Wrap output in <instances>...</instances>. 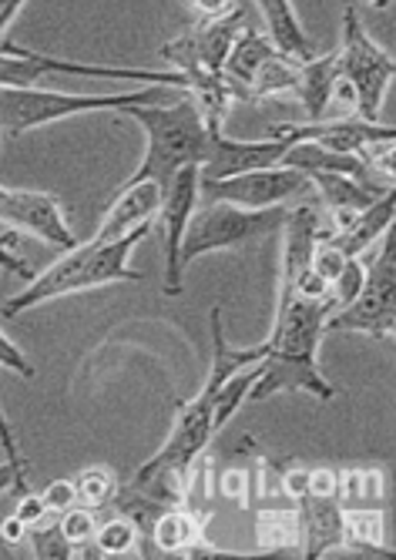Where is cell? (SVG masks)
<instances>
[{"mask_svg":"<svg viewBox=\"0 0 396 560\" xmlns=\"http://www.w3.org/2000/svg\"><path fill=\"white\" fill-rule=\"evenodd\" d=\"M0 366L11 370V373H18V376H24V380H34V363L27 360L24 349H21L4 329H0ZM0 450H4V460H11V464H18V467H27V460L21 456L18 436H14V430H11L4 410H0Z\"/></svg>","mask_w":396,"mask_h":560,"instance_id":"cell-27","label":"cell"},{"mask_svg":"<svg viewBox=\"0 0 396 560\" xmlns=\"http://www.w3.org/2000/svg\"><path fill=\"white\" fill-rule=\"evenodd\" d=\"M339 490V474L329 470V467H319V470H310V493L313 497H336Z\"/></svg>","mask_w":396,"mask_h":560,"instance_id":"cell-38","label":"cell"},{"mask_svg":"<svg viewBox=\"0 0 396 560\" xmlns=\"http://www.w3.org/2000/svg\"><path fill=\"white\" fill-rule=\"evenodd\" d=\"M74 497L88 511H102V506H112V500L118 497V477L112 467L97 464V467H84L74 480Z\"/></svg>","mask_w":396,"mask_h":560,"instance_id":"cell-28","label":"cell"},{"mask_svg":"<svg viewBox=\"0 0 396 560\" xmlns=\"http://www.w3.org/2000/svg\"><path fill=\"white\" fill-rule=\"evenodd\" d=\"M24 4H27V0H0V37L11 31V24L18 21Z\"/></svg>","mask_w":396,"mask_h":560,"instance_id":"cell-44","label":"cell"},{"mask_svg":"<svg viewBox=\"0 0 396 560\" xmlns=\"http://www.w3.org/2000/svg\"><path fill=\"white\" fill-rule=\"evenodd\" d=\"M242 27H245V14L238 8L225 18L198 21L195 27H188L175 40L162 44L159 58L168 65V71H178L185 78V94H191L206 81L222 78L225 55H229V47Z\"/></svg>","mask_w":396,"mask_h":560,"instance_id":"cell-8","label":"cell"},{"mask_svg":"<svg viewBox=\"0 0 396 560\" xmlns=\"http://www.w3.org/2000/svg\"><path fill=\"white\" fill-rule=\"evenodd\" d=\"M27 540L34 547V557L40 560H71L74 557V544L65 537L61 524H34L27 530Z\"/></svg>","mask_w":396,"mask_h":560,"instance_id":"cell-31","label":"cell"},{"mask_svg":"<svg viewBox=\"0 0 396 560\" xmlns=\"http://www.w3.org/2000/svg\"><path fill=\"white\" fill-rule=\"evenodd\" d=\"M0 138H4V135H0Z\"/></svg>","mask_w":396,"mask_h":560,"instance_id":"cell-46","label":"cell"},{"mask_svg":"<svg viewBox=\"0 0 396 560\" xmlns=\"http://www.w3.org/2000/svg\"><path fill=\"white\" fill-rule=\"evenodd\" d=\"M198 206V165H188L182 168L168 188H165V198H162V212L155 222H162L165 229V295L168 299H178L182 289H185V272L178 269V245H182V235H185V225H188V215L195 212Z\"/></svg>","mask_w":396,"mask_h":560,"instance_id":"cell-12","label":"cell"},{"mask_svg":"<svg viewBox=\"0 0 396 560\" xmlns=\"http://www.w3.org/2000/svg\"><path fill=\"white\" fill-rule=\"evenodd\" d=\"M11 487L27 490V467H18V464L4 460V464H0V493H8Z\"/></svg>","mask_w":396,"mask_h":560,"instance_id":"cell-41","label":"cell"},{"mask_svg":"<svg viewBox=\"0 0 396 560\" xmlns=\"http://www.w3.org/2000/svg\"><path fill=\"white\" fill-rule=\"evenodd\" d=\"M336 58L339 81L353 97V112L366 121H380L386 91L396 78V61L386 47L370 37L353 4L342 11V40L336 47Z\"/></svg>","mask_w":396,"mask_h":560,"instance_id":"cell-5","label":"cell"},{"mask_svg":"<svg viewBox=\"0 0 396 560\" xmlns=\"http://www.w3.org/2000/svg\"><path fill=\"white\" fill-rule=\"evenodd\" d=\"M282 165L289 168H300L306 175H316V172H333V175H350V178H360L366 185H380V188H393L386 182H380L357 155H339V151H329L316 141H292L282 155Z\"/></svg>","mask_w":396,"mask_h":560,"instance_id":"cell-21","label":"cell"},{"mask_svg":"<svg viewBox=\"0 0 396 560\" xmlns=\"http://www.w3.org/2000/svg\"><path fill=\"white\" fill-rule=\"evenodd\" d=\"M162 84H141L128 91L105 94H68L51 88H0V135L21 138L34 128L55 125L65 118L91 115V112H121L128 105H155L165 97Z\"/></svg>","mask_w":396,"mask_h":560,"instance_id":"cell-3","label":"cell"},{"mask_svg":"<svg viewBox=\"0 0 396 560\" xmlns=\"http://www.w3.org/2000/svg\"><path fill=\"white\" fill-rule=\"evenodd\" d=\"M202 527H206V521L198 517V511L178 503V506H165V511L155 514L152 527H148V537L155 540V547L162 553H175L178 557L182 547H188L191 540L202 537Z\"/></svg>","mask_w":396,"mask_h":560,"instance_id":"cell-25","label":"cell"},{"mask_svg":"<svg viewBox=\"0 0 396 560\" xmlns=\"http://www.w3.org/2000/svg\"><path fill=\"white\" fill-rule=\"evenodd\" d=\"M61 530H65V537L74 544V557H78V547H84V544H94V530H97V521H94V514L88 511V506H81V503H74V506H68V511L61 514Z\"/></svg>","mask_w":396,"mask_h":560,"instance_id":"cell-33","label":"cell"},{"mask_svg":"<svg viewBox=\"0 0 396 560\" xmlns=\"http://www.w3.org/2000/svg\"><path fill=\"white\" fill-rule=\"evenodd\" d=\"M195 8L198 21H212V18H225L235 11V0H188Z\"/></svg>","mask_w":396,"mask_h":560,"instance_id":"cell-40","label":"cell"},{"mask_svg":"<svg viewBox=\"0 0 396 560\" xmlns=\"http://www.w3.org/2000/svg\"><path fill=\"white\" fill-rule=\"evenodd\" d=\"M363 282H366V262H363V256H350V259H346V266L339 269V276L333 279V285H329V313L339 310V305H346V302H353L360 295Z\"/></svg>","mask_w":396,"mask_h":560,"instance_id":"cell-32","label":"cell"},{"mask_svg":"<svg viewBox=\"0 0 396 560\" xmlns=\"http://www.w3.org/2000/svg\"><path fill=\"white\" fill-rule=\"evenodd\" d=\"M289 144H292L289 138H276V135H269V138H229L225 131H209L198 175L202 178H232L242 172L279 165Z\"/></svg>","mask_w":396,"mask_h":560,"instance_id":"cell-11","label":"cell"},{"mask_svg":"<svg viewBox=\"0 0 396 560\" xmlns=\"http://www.w3.org/2000/svg\"><path fill=\"white\" fill-rule=\"evenodd\" d=\"M27 524L24 521H18V517H8L4 524H0V544H8V547H18L24 537H27Z\"/></svg>","mask_w":396,"mask_h":560,"instance_id":"cell-42","label":"cell"},{"mask_svg":"<svg viewBox=\"0 0 396 560\" xmlns=\"http://www.w3.org/2000/svg\"><path fill=\"white\" fill-rule=\"evenodd\" d=\"M47 506H44V497L40 493H31V490H24L21 493V500H18V511H14V517L18 521H24L27 527H34V524H40V521H47Z\"/></svg>","mask_w":396,"mask_h":560,"instance_id":"cell-36","label":"cell"},{"mask_svg":"<svg viewBox=\"0 0 396 560\" xmlns=\"http://www.w3.org/2000/svg\"><path fill=\"white\" fill-rule=\"evenodd\" d=\"M360 4H366V8H376V11H386L393 0H360Z\"/></svg>","mask_w":396,"mask_h":560,"instance_id":"cell-45","label":"cell"},{"mask_svg":"<svg viewBox=\"0 0 396 560\" xmlns=\"http://www.w3.org/2000/svg\"><path fill=\"white\" fill-rule=\"evenodd\" d=\"M282 490L289 500L300 503L303 497H310V470L306 467H282Z\"/></svg>","mask_w":396,"mask_h":560,"instance_id":"cell-37","label":"cell"},{"mask_svg":"<svg viewBox=\"0 0 396 560\" xmlns=\"http://www.w3.org/2000/svg\"><path fill=\"white\" fill-rule=\"evenodd\" d=\"M300 557L323 560L342 547V503L339 497H303L300 500Z\"/></svg>","mask_w":396,"mask_h":560,"instance_id":"cell-17","label":"cell"},{"mask_svg":"<svg viewBox=\"0 0 396 560\" xmlns=\"http://www.w3.org/2000/svg\"><path fill=\"white\" fill-rule=\"evenodd\" d=\"M256 553H289L300 550V503L256 506Z\"/></svg>","mask_w":396,"mask_h":560,"instance_id":"cell-23","label":"cell"},{"mask_svg":"<svg viewBox=\"0 0 396 560\" xmlns=\"http://www.w3.org/2000/svg\"><path fill=\"white\" fill-rule=\"evenodd\" d=\"M279 393H310L313 399H336L333 383L323 376L316 360H289V355H272L266 352V360L259 363V376L249 386L245 402H266Z\"/></svg>","mask_w":396,"mask_h":560,"instance_id":"cell-14","label":"cell"},{"mask_svg":"<svg viewBox=\"0 0 396 560\" xmlns=\"http://www.w3.org/2000/svg\"><path fill=\"white\" fill-rule=\"evenodd\" d=\"M313 195V182L306 172L289 165H269L256 172H242L232 178H202L198 175V198L206 201H229L242 209H276Z\"/></svg>","mask_w":396,"mask_h":560,"instance_id":"cell-9","label":"cell"},{"mask_svg":"<svg viewBox=\"0 0 396 560\" xmlns=\"http://www.w3.org/2000/svg\"><path fill=\"white\" fill-rule=\"evenodd\" d=\"M342 81H339V58L336 50L329 55H313L310 61L300 65V88H295V97L303 101V108L313 121L329 115V105L336 101Z\"/></svg>","mask_w":396,"mask_h":560,"instance_id":"cell-22","label":"cell"},{"mask_svg":"<svg viewBox=\"0 0 396 560\" xmlns=\"http://www.w3.org/2000/svg\"><path fill=\"white\" fill-rule=\"evenodd\" d=\"M276 50H279V47H276L266 34H259V31H253V27H242V31L235 34V40H232V47H229V55H225V68H222V78L229 81L235 101H245V94H249V84H253L256 71L276 55Z\"/></svg>","mask_w":396,"mask_h":560,"instance_id":"cell-18","label":"cell"},{"mask_svg":"<svg viewBox=\"0 0 396 560\" xmlns=\"http://www.w3.org/2000/svg\"><path fill=\"white\" fill-rule=\"evenodd\" d=\"M152 232V225L144 229H135L121 238H112V242H78L74 248H68L58 262H51L44 272L31 276L27 285L11 295L4 302V313L8 319L27 313V310H37V305L51 302V299H65V295H74V292H88V289H102V285H112V282H141L144 272H135L128 266V256L135 252V245Z\"/></svg>","mask_w":396,"mask_h":560,"instance_id":"cell-1","label":"cell"},{"mask_svg":"<svg viewBox=\"0 0 396 560\" xmlns=\"http://www.w3.org/2000/svg\"><path fill=\"white\" fill-rule=\"evenodd\" d=\"M118 115L135 121L148 138L141 165L128 182H155L168 188L182 168L202 165L209 128L191 97H178V105H128Z\"/></svg>","mask_w":396,"mask_h":560,"instance_id":"cell-2","label":"cell"},{"mask_svg":"<svg viewBox=\"0 0 396 560\" xmlns=\"http://www.w3.org/2000/svg\"><path fill=\"white\" fill-rule=\"evenodd\" d=\"M300 65L289 55H282V50H276V55L256 71L253 84H249V94H245V101H266V97H286V94H295V88H300Z\"/></svg>","mask_w":396,"mask_h":560,"instance_id":"cell-26","label":"cell"},{"mask_svg":"<svg viewBox=\"0 0 396 560\" xmlns=\"http://www.w3.org/2000/svg\"><path fill=\"white\" fill-rule=\"evenodd\" d=\"M396 215V191H383L370 209H363L342 232H336L329 242L342 252V256H366V252L393 229Z\"/></svg>","mask_w":396,"mask_h":560,"instance_id":"cell-20","label":"cell"},{"mask_svg":"<svg viewBox=\"0 0 396 560\" xmlns=\"http://www.w3.org/2000/svg\"><path fill=\"white\" fill-rule=\"evenodd\" d=\"M102 78V81H131V84H162L172 91H185V78L178 71H152V68H112V65H81L71 58L40 55V50L4 40L0 44V88H34L44 78Z\"/></svg>","mask_w":396,"mask_h":560,"instance_id":"cell-7","label":"cell"},{"mask_svg":"<svg viewBox=\"0 0 396 560\" xmlns=\"http://www.w3.org/2000/svg\"><path fill=\"white\" fill-rule=\"evenodd\" d=\"M386 517L380 506H353L342 511V547H350L366 557H393L386 547Z\"/></svg>","mask_w":396,"mask_h":560,"instance_id":"cell-24","label":"cell"},{"mask_svg":"<svg viewBox=\"0 0 396 560\" xmlns=\"http://www.w3.org/2000/svg\"><path fill=\"white\" fill-rule=\"evenodd\" d=\"M259 363H263V360H259ZM259 363L238 370L235 376H229V380L216 389V413H212L216 433H222L225 423L238 413V406L245 402V396H249V386H253L256 376H259Z\"/></svg>","mask_w":396,"mask_h":560,"instance_id":"cell-29","label":"cell"},{"mask_svg":"<svg viewBox=\"0 0 396 560\" xmlns=\"http://www.w3.org/2000/svg\"><path fill=\"white\" fill-rule=\"evenodd\" d=\"M0 222L24 229L58 248H74L78 235L68 225L65 206L51 191H31V188H4L0 185Z\"/></svg>","mask_w":396,"mask_h":560,"instance_id":"cell-10","label":"cell"},{"mask_svg":"<svg viewBox=\"0 0 396 560\" xmlns=\"http://www.w3.org/2000/svg\"><path fill=\"white\" fill-rule=\"evenodd\" d=\"M178 557H249V553H238V550H222V547L209 544V540H206V534H202L198 540H191L188 547H182V550H178Z\"/></svg>","mask_w":396,"mask_h":560,"instance_id":"cell-39","label":"cell"},{"mask_svg":"<svg viewBox=\"0 0 396 560\" xmlns=\"http://www.w3.org/2000/svg\"><path fill=\"white\" fill-rule=\"evenodd\" d=\"M363 490H366V503H383V497H386L383 474L380 470H363Z\"/></svg>","mask_w":396,"mask_h":560,"instance_id":"cell-43","label":"cell"},{"mask_svg":"<svg viewBox=\"0 0 396 560\" xmlns=\"http://www.w3.org/2000/svg\"><path fill=\"white\" fill-rule=\"evenodd\" d=\"M253 4L259 8L266 37L282 50V55H289L295 61H310L316 55V44L306 34L300 14H295L292 0H253Z\"/></svg>","mask_w":396,"mask_h":560,"instance_id":"cell-19","label":"cell"},{"mask_svg":"<svg viewBox=\"0 0 396 560\" xmlns=\"http://www.w3.org/2000/svg\"><path fill=\"white\" fill-rule=\"evenodd\" d=\"M162 198H165V188L155 182H125L115 198V206L105 212L102 225H97L94 242H112L135 229L155 225V219L162 212Z\"/></svg>","mask_w":396,"mask_h":560,"instance_id":"cell-15","label":"cell"},{"mask_svg":"<svg viewBox=\"0 0 396 560\" xmlns=\"http://www.w3.org/2000/svg\"><path fill=\"white\" fill-rule=\"evenodd\" d=\"M313 182V191L319 198V206L326 209V215L333 219L336 232H342L350 225L363 209H370L373 201L389 191V188H380V185H366L360 178H350V175H333V172H316L310 175Z\"/></svg>","mask_w":396,"mask_h":560,"instance_id":"cell-16","label":"cell"},{"mask_svg":"<svg viewBox=\"0 0 396 560\" xmlns=\"http://www.w3.org/2000/svg\"><path fill=\"white\" fill-rule=\"evenodd\" d=\"M376 256L366 262V282L353 302L339 305L323 319V332H363L389 339L396 332V242L393 229L376 242Z\"/></svg>","mask_w":396,"mask_h":560,"instance_id":"cell-6","label":"cell"},{"mask_svg":"<svg viewBox=\"0 0 396 560\" xmlns=\"http://www.w3.org/2000/svg\"><path fill=\"white\" fill-rule=\"evenodd\" d=\"M44 506H47V511H51V514H65L68 511V506H74L78 503V497H74V483L71 480H51V483H47L44 487Z\"/></svg>","mask_w":396,"mask_h":560,"instance_id":"cell-35","label":"cell"},{"mask_svg":"<svg viewBox=\"0 0 396 560\" xmlns=\"http://www.w3.org/2000/svg\"><path fill=\"white\" fill-rule=\"evenodd\" d=\"M138 534H141V530H138V524H135L131 517L118 514V517H108L102 527L94 530V547H97V553L125 557V553H131V550H135Z\"/></svg>","mask_w":396,"mask_h":560,"instance_id":"cell-30","label":"cell"},{"mask_svg":"<svg viewBox=\"0 0 396 560\" xmlns=\"http://www.w3.org/2000/svg\"><path fill=\"white\" fill-rule=\"evenodd\" d=\"M219 493L245 511H253V497H256V480H253V470H225L219 477Z\"/></svg>","mask_w":396,"mask_h":560,"instance_id":"cell-34","label":"cell"},{"mask_svg":"<svg viewBox=\"0 0 396 560\" xmlns=\"http://www.w3.org/2000/svg\"><path fill=\"white\" fill-rule=\"evenodd\" d=\"M289 206L276 209H242L229 201H206L198 198L195 212L188 215L182 245H178V269L185 272L195 259L216 256V252H235L253 242L269 238L282 229Z\"/></svg>","mask_w":396,"mask_h":560,"instance_id":"cell-4","label":"cell"},{"mask_svg":"<svg viewBox=\"0 0 396 560\" xmlns=\"http://www.w3.org/2000/svg\"><path fill=\"white\" fill-rule=\"evenodd\" d=\"M269 135L276 138H289V141H316L329 151H339V155H360V151L370 141L380 138H396V131L383 121H366L360 115L350 118H319V121H306V125H272Z\"/></svg>","mask_w":396,"mask_h":560,"instance_id":"cell-13","label":"cell"}]
</instances>
